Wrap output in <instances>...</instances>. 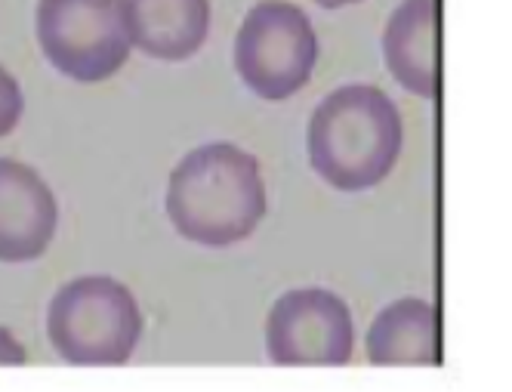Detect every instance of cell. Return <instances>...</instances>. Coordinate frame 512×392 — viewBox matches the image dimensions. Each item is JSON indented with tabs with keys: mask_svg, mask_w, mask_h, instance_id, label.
<instances>
[{
	"mask_svg": "<svg viewBox=\"0 0 512 392\" xmlns=\"http://www.w3.org/2000/svg\"><path fill=\"white\" fill-rule=\"evenodd\" d=\"M167 217L182 238L229 247L253 235L266 217L260 164L232 142H207L170 173Z\"/></svg>",
	"mask_w": 512,
	"mask_h": 392,
	"instance_id": "6da1fadb",
	"label": "cell"
},
{
	"mask_svg": "<svg viewBox=\"0 0 512 392\" xmlns=\"http://www.w3.org/2000/svg\"><path fill=\"white\" fill-rule=\"evenodd\" d=\"M398 155L401 118L380 87H340L318 105L309 121L312 167L340 192H361L383 183Z\"/></svg>",
	"mask_w": 512,
	"mask_h": 392,
	"instance_id": "7a4b0ae2",
	"label": "cell"
},
{
	"mask_svg": "<svg viewBox=\"0 0 512 392\" xmlns=\"http://www.w3.org/2000/svg\"><path fill=\"white\" fill-rule=\"evenodd\" d=\"M47 334L68 365H124L139 343L142 315L121 281L87 275L53 297Z\"/></svg>",
	"mask_w": 512,
	"mask_h": 392,
	"instance_id": "3957f363",
	"label": "cell"
},
{
	"mask_svg": "<svg viewBox=\"0 0 512 392\" xmlns=\"http://www.w3.org/2000/svg\"><path fill=\"white\" fill-rule=\"evenodd\" d=\"M318 62V38L309 16L287 0L256 4L235 38V68L263 99L281 102L303 90Z\"/></svg>",
	"mask_w": 512,
	"mask_h": 392,
	"instance_id": "277c9868",
	"label": "cell"
},
{
	"mask_svg": "<svg viewBox=\"0 0 512 392\" xmlns=\"http://www.w3.org/2000/svg\"><path fill=\"white\" fill-rule=\"evenodd\" d=\"M38 41L65 78L99 84L130 56L121 0H38Z\"/></svg>",
	"mask_w": 512,
	"mask_h": 392,
	"instance_id": "5b68a950",
	"label": "cell"
},
{
	"mask_svg": "<svg viewBox=\"0 0 512 392\" xmlns=\"http://www.w3.org/2000/svg\"><path fill=\"white\" fill-rule=\"evenodd\" d=\"M352 312L321 288L284 294L266 325V349L275 365H349L352 362Z\"/></svg>",
	"mask_w": 512,
	"mask_h": 392,
	"instance_id": "8992f818",
	"label": "cell"
},
{
	"mask_svg": "<svg viewBox=\"0 0 512 392\" xmlns=\"http://www.w3.org/2000/svg\"><path fill=\"white\" fill-rule=\"evenodd\" d=\"M59 207L50 186L13 158H0V263L44 257L56 235Z\"/></svg>",
	"mask_w": 512,
	"mask_h": 392,
	"instance_id": "52a82bcc",
	"label": "cell"
},
{
	"mask_svg": "<svg viewBox=\"0 0 512 392\" xmlns=\"http://www.w3.org/2000/svg\"><path fill=\"white\" fill-rule=\"evenodd\" d=\"M133 47L164 62L195 56L210 31V0H121Z\"/></svg>",
	"mask_w": 512,
	"mask_h": 392,
	"instance_id": "ba28073f",
	"label": "cell"
},
{
	"mask_svg": "<svg viewBox=\"0 0 512 392\" xmlns=\"http://www.w3.org/2000/svg\"><path fill=\"white\" fill-rule=\"evenodd\" d=\"M383 53L392 78L423 96L438 93V0H405L383 31Z\"/></svg>",
	"mask_w": 512,
	"mask_h": 392,
	"instance_id": "9c48e42d",
	"label": "cell"
},
{
	"mask_svg": "<svg viewBox=\"0 0 512 392\" xmlns=\"http://www.w3.org/2000/svg\"><path fill=\"white\" fill-rule=\"evenodd\" d=\"M371 365H435L438 362V318L423 300H398L386 306L368 334Z\"/></svg>",
	"mask_w": 512,
	"mask_h": 392,
	"instance_id": "30bf717a",
	"label": "cell"
},
{
	"mask_svg": "<svg viewBox=\"0 0 512 392\" xmlns=\"http://www.w3.org/2000/svg\"><path fill=\"white\" fill-rule=\"evenodd\" d=\"M22 109H25V99H22V90L16 84V78L10 75L7 68H0V136H7L16 130L19 118H22Z\"/></svg>",
	"mask_w": 512,
	"mask_h": 392,
	"instance_id": "8fae6325",
	"label": "cell"
},
{
	"mask_svg": "<svg viewBox=\"0 0 512 392\" xmlns=\"http://www.w3.org/2000/svg\"><path fill=\"white\" fill-rule=\"evenodd\" d=\"M28 362V352L16 343V337L0 328V365H25Z\"/></svg>",
	"mask_w": 512,
	"mask_h": 392,
	"instance_id": "7c38bea8",
	"label": "cell"
},
{
	"mask_svg": "<svg viewBox=\"0 0 512 392\" xmlns=\"http://www.w3.org/2000/svg\"><path fill=\"white\" fill-rule=\"evenodd\" d=\"M315 4L327 7V10H337V7H349V4H358V0H315Z\"/></svg>",
	"mask_w": 512,
	"mask_h": 392,
	"instance_id": "4fadbf2b",
	"label": "cell"
}]
</instances>
